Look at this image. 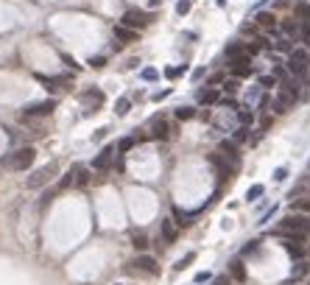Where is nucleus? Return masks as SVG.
<instances>
[{"instance_id":"obj_25","label":"nucleus","mask_w":310,"mask_h":285,"mask_svg":"<svg viewBox=\"0 0 310 285\" xmlns=\"http://www.w3.org/2000/svg\"><path fill=\"white\" fill-rule=\"evenodd\" d=\"M132 146H134V140H132V137H123V140H120V143H117V148H115V151H120V154H126V151H129V148H132Z\"/></svg>"},{"instance_id":"obj_6","label":"nucleus","mask_w":310,"mask_h":285,"mask_svg":"<svg viewBox=\"0 0 310 285\" xmlns=\"http://www.w3.org/2000/svg\"><path fill=\"white\" fill-rule=\"evenodd\" d=\"M56 170H59V162H48L45 168H39L37 174L28 176V188H42L45 182H50V179H53Z\"/></svg>"},{"instance_id":"obj_34","label":"nucleus","mask_w":310,"mask_h":285,"mask_svg":"<svg viewBox=\"0 0 310 285\" xmlns=\"http://www.w3.org/2000/svg\"><path fill=\"white\" fill-rule=\"evenodd\" d=\"M285 174H288V170H285V168H280V170H277V174H274V179L280 182V179H285Z\"/></svg>"},{"instance_id":"obj_13","label":"nucleus","mask_w":310,"mask_h":285,"mask_svg":"<svg viewBox=\"0 0 310 285\" xmlns=\"http://www.w3.org/2000/svg\"><path fill=\"white\" fill-rule=\"evenodd\" d=\"M56 103L53 101H42V103H31L28 109H25V115H48V112H53Z\"/></svg>"},{"instance_id":"obj_9","label":"nucleus","mask_w":310,"mask_h":285,"mask_svg":"<svg viewBox=\"0 0 310 285\" xmlns=\"http://www.w3.org/2000/svg\"><path fill=\"white\" fill-rule=\"evenodd\" d=\"M112 157H115V146H106L101 154H98L95 159H92V168H98V170H103V168H109L112 165Z\"/></svg>"},{"instance_id":"obj_36","label":"nucleus","mask_w":310,"mask_h":285,"mask_svg":"<svg viewBox=\"0 0 310 285\" xmlns=\"http://www.w3.org/2000/svg\"><path fill=\"white\" fill-rule=\"evenodd\" d=\"M307 188H310V182H307Z\"/></svg>"},{"instance_id":"obj_20","label":"nucleus","mask_w":310,"mask_h":285,"mask_svg":"<svg viewBox=\"0 0 310 285\" xmlns=\"http://www.w3.org/2000/svg\"><path fill=\"white\" fill-rule=\"evenodd\" d=\"M193 260H196V255H193V252H190V255H184L182 260H179L176 266H173V271H182V268H188V266H190V263H193Z\"/></svg>"},{"instance_id":"obj_26","label":"nucleus","mask_w":310,"mask_h":285,"mask_svg":"<svg viewBox=\"0 0 310 285\" xmlns=\"http://www.w3.org/2000/svg\"><path fill=\"white\" fill-rule=\"evenodd\" d=\"M182 73H184V67H168V70H165L168 79H176V76H182Z\"/></svg>"},{"instance_id":"obj_18","label":"nucleus","mask_w":310,"mask_h":285,"mask_svg":"<svg viewBox=\"0 0 310 285\" xmlns=\"http://www.w3.org/2000/svg\"><path fill=\"white\" fill-rule=\"evenodd\" d=\"M293 210H296V212H310V196H304V199H296V201H293Z\"/></svg>"},{"instance_id":"obj_31","label":"nucleus","mask_w":310,"mask_h":285,"mask_svg":"<svg viewBox=\"0 0 310 285\" xmlns=\"http://www.w3.org/2000/svg\"><path fill=\"white\" fill-rule=\"evenodd\" d=\"M260 87H263V90H268V87H274V79H271V76H260Z\"/></svg>"},{"instance_id":"obj_16","label":"nucleus","mask_w":310,"mask_h":285,"mask_svg":"<svg viewBox=\"0 0 310 285\" xmlns=\"http://www.w3.org/2000/svg\"><path fill=\"white\" fill-rule=\"evenodd\" d=\"M229 271H232V277L246 279V266H243V260H240V257H235V260L229 263Z\"/></svg>"},{"instance_id":"obj_5","label":"nucleus","mask_w":310,"mask_h":285,"mask_svg":"<svg viewBox=\"0 0 310 285\" xmlns=\"http://www.w3.org/2000/svg\"><path fill=\"white\" fill-rule=\"evenodd\" d=\"M310 67V56H307V50H302V48H296V50H291V56H288V70L291 73H296V76H302L304 70Z\"/></svg>"},{"instance_id":"obj_17","label":"nucleus","mask_w":310,"mask_h":285,"mask_svg":"<svg viewBox=\"0 0 310 285\" xmlns=\"http://www.w3.org/2000/svg\"><path fill=\"white\" fill-rule=\"evenodd\" d=\"M79 168H81V165H73V168H70V170H67V174H65V179H61V188H70V185H76V174H79Z\"/></svg>"},{"instance_id":"obj_28","label":"nucleus","mask_w":310,"mask_h":285,"mask_svg":"<svg viewBox=\"0 0 310 285\" xmlns=\"http://www.w3.org/2000/svg\"><path fill=\"white\" fill-rule=\"evenodd\" d=\"M274 48H277V50H291V42L282 37V39H277V42H274Z\"/></svg>"},{"instance_id":"obj_3","label":"nucleus","mask_w":310,"mask_h":285,"mask_svg":"<svg viewBox=\"0 0 310 285\" xmlns=\"http://www.w3.org/2000/svg\"><path fill=\"white\" fill-rule=\"evenodd\" d=\"M296 101V81H282V90L274 98V109L277 112H288Z\"/></svg>"},{"instance_id":"obj_22","label":"nucleus","mask_w":310,"mask_h":285,"mask_svg":"<svg viewBox=\"0 0 310 285\" xmlns=\"http://www.w3.org/2000/svg\"><path fill=\"white\" fill-rule=\"evenodd\" d=\"M260 196H263V185H252L249 193H246V199H249V201H257Z\"/></svg>"},{"instance_id":"obj_21","label":"nucleus","mask_w":310,"mask_h":285,"mask_svg":"<svg viewBox=\"0 0 310 285\" xmlns=\"http://www.w3.org/2000/svg\"><path fill=\"white\" fill-rule=\"evenodd\" d=\"M193 115H196L193 106H182V109H176V118H179V121H190Z\"/></svg>"},{"instance_id":"obj_11","label":"nucleus","mask_w":310,"mask_h":285,"mask_svg":"<svg viewBox=\"0 0 310 285\" xmlns=\"http://www.w3.org/2000/svg\"><path fill=\"white\" fill-rule=\"evenodd\" d=\"M176 232H179V226H176V221L170 218H165L162 221V241H168V243H173V238H176Z\"/></svg>"},{"instance_id":"obj_10","label":"nucleus","mask_w":310,"mask_h":285,"mask_svg":"<svg viewBox=\"0 0 310 285\" xmlns=\"http://www.w3.org/2000/svg\"><path fill=\"white\" fill-rule=\"evenodd\" d=\"M255 23H257V28H263V31H277V17H274L271 12H260L255 17Z\"/></svg>"},{"instance_id":"obj_1","label":"nucleus","mask_w":310,"mask_h":285,"mask_svg":"<svg viewBox=\"0 0 310 285\" xmlns=\"http://www.w3.org/2000/svg\"><path fill=\"white\" fill-rule=\"evenodd\" d=\"M129 274H140V277H157L159 274V263L151 255H137L132 263L126 266Z\"/></svg>"},{"instance_id":"obj_35","label":"nucleus","mask_w":310,"mask_h":285,"mask_svg":"<svg viewBox=\"0 0 310 285\" xmlns=\"http://www.w3.org/2000/svg\"><path fill=\"white\" fill-rule=\"evenodd\" d=\"M207 279H210V274H207V271H201L199 277H196V282H207Z\"/></svg>"},{"instance_id":"obj_2","label":"nucleus","mask_w":310,"mask_h":285,"mask_svg":"<svg viewBox=\"0 0 310 285\" xmlns=\"http://www.w3.org/2000/svg\"><path fill=\"white\" fill-rule=\"evenodd\" d=\"M34 159H37V151L31 146H25V148H17L14 154H9L6 157V168H12V170H28L31 165H34Z\"/></svg>"},{"instance_id":"obj_7","label":"nucleus","mask_w":310,"mask_h":285,"mask_svg":"<svg viewBox=\"0 0 310 285\" xmlns=\"http://www.w3.org/2000/svg\"><path fill=\"white\" fill-rule=\"evenodd\" d=\"M151 134L157 140H165V137H170V126H168V118L165 115H157L151 121Z\"/></svg>"},{"instance_id":"obj_14","label":"nucleus","mask_w":310,"mask_h":285,"mask_svg":"<svg viewBox=\"0 0 310 285\" xmlns=\"http://www.w3.org/2000/svg\"><path fill=\"white\" fill-rule=\"evenodd\" d=\"M218 154H221V157H226L229 162L237 165V148H235V143H232V140H224V143H221Z\"/></svg>"},{"instance_id":"obj_15","label":"nucleus","mask_w":310,"mask_h":285,"mask_svg":"<svg viewBox=\"0 0 310 285\" xmlns=\"http://www.w3.org/2000/svg\"><path fill=\"white\" fill-rule=\"evenodd\" d=\"M115 37L120 39V42H137V31H132V28H123V25H117V28H115Z\"/></svg>"},{"instance_id":"obj_24","label":"nucleus","mask_w":310,"mask_h":285,"mask_svg":"<svg viewBox=\"0 0 310 285\" xmlns=\"http://www.w3.org/2000/svg\"><path fill=\"white\" fill-rule=\"evenodd\" d=\"M129 106H132V101H129V98H120V101H117V106H115V112H117V115H126Z\"/></svg>"},{"instance_id":"obj_12","label":"nucleus","mask_w":310,"mask_h":285,"mask_svg":"<svg viewBox=\"0 0 310 285\" xmlns=\"http://www.w3.org/2000/svg\"><path fill=\"white\" fill-rule=\"evenodd\" d=\"M210 159H213V162H215V165H218V170H221V176H229V174H232V170H235V162H229V159H226V157H221V154H218V151H215V154H213V157H210Z\"/></svg>"},{"instance_id":"obj_33","label":"nucleus","mask_w":310,"mask_h":285,"mask_svg":"<svg viewBox=\"0 0 310 285\" xmlns=\"http://www.w3.org/2000/svg\"><path fill=\"white\" fill-rule=\"evenodd\" d=\"M134 246H137V249H146V246H148V241H146L143 235H137V238H134Z\"/></svg>"},{"instance_id":"obj_4","label":"nucleus","mask_w":310,"mask_h":285,"mask_svg":"<svg viewBox=\"0 0 310 285\" xmlns=\"http://www.w3.org/2000/svg\"><path fill=\"white\" fill-rule=\"evenodd\" d=\"M123 28H132V31H140L143 25L148 23V14L146 12H140V9H126V12H123Z\"/></svg>"},{"instance_id":"obj_30","label":"nucleus","mask_w":310,"mask_h":285,"mask_svg":"<svg viewBox=\"0 0 310 285\" xmlns=\"http://www.w3.org/2000/svg\"><path fill=\"white\" fill-rule=\"evenodd\" d=\"M282 31H288V34H296V31H299V28H296V20H288V23L282 25Z\"/></svg>"},{"instance_id":"obj_8","label":"nucleus","mask_w":310,"mask_h":285,"mask_svg":"<svg viewBox=\"0 0 310 285\" xmlns=\"http://www.w3.org/2000/svg\"><path fill=\"white\" fill-rule=\"evenodd\" d=\"M249 62H252V56H249V53H243V48H240V56H235V59L229 62V67L235 70L237 76H246V73L252 70V65H249Z\"/></svg>"},{"instance_id":"obj_32","label":"nucleus","mask_w":310,"mask_h":285,"mask_svg":"<svg viewBox=\"0 0 310 285\" xmlns=\"http://www.w3.org/2000/svg\"><path fill=\"white\" fill-rule=\"evenodd\" d=\"M90 65H92V67H103V65H106V59H103V56H92Z\"/></svg>"},{"instance_id":"obj_29","label":"nucleus","mask_w":310,"mask_h":285,"mask_svg":"<svg viewBox=\"0 0 310 285\" xmlns=\"http://www.w3.org/2000/svg\"><path fill=\"white\" fill-rule=\"evenodd\" d=\"M143 79H148V81H157V79H159V73H157V70H151V67H148V70H143Z\"/></svg>"},{"instance_id":"obj_19","label":"nucleus","mask_w":310,"mask_h":285,"mask_svg":"<svg viewBox=\"0 0 310 285\" xmlns=\"http://www.w3.org/2000/svg\"><path fill=\"white\" fill-rule=\"evenodd\" d=\"M199 101L201 103H215V101H218V92H215V90H207V92H201V95H199Z\"/></svg>"},{"instance_id":"obj_23","label":"nucleus","mask_w":310,"mask_h":285,"mask_svg":"<svg viewBox=\"0 0 310 285\" xmlns=\"http://www.w3.org/2000/svg\"><path fill=\"white\" fill-rule=\"evenodd\" d=\"M87 182H90V174H87V168L81 165V168H79V174H76V185L81 188V185H87Z\"/></svg>"},{"instance_id":"obj_27","label":"nucleus","mask_w":310,"mask_h":285,"mask_svg":"<svg viewBox=\"0 0 310 285\" xmlns=\"http://www.w3.org/2000/svg\"><path fill=\"white\" fill-rule=\"evenodd\" d=\"M176 12L179 14H188L190 12V0H179V3H176Z\"/></svg>"}]
</instances>
